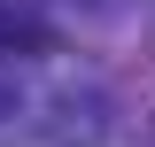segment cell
<instances>
[{
  "instance_id": "cell-1",
  "label": "cell",
  "mask_w": 155,
  "mask_h": 147,
  "mask_svg": "<svg viewBox=\"0 0 155 147\" xmlns=\"http://www.w3.org/2000/svg\"><path fill=\"white\" fill-rule=\"evenodd\" d=\"M0 54H54V31H47L31 8H8V0H0Z\"/></svg>"
},
{
  "instance_id": "cell-2",
  "label": "cell",
  "mask_w": 155,
  "mask_h": 147,
  "mask_svg": "<svg viewBox=\"0 0 155 147\" xmlns=\"http://www.w3.org/2000/svg\"><path fill=\"white\" fill-rule=\"evenodd\" d=\"M0 116H8V85H0Z\"/></svg>"
}]
</instances>
